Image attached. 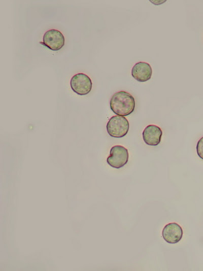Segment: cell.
Here are the masks:
<instances>
[{
	"label": "cell",
	"mask_w": 203,
	"mask_h": 271,
	"mask_svg": "<svg viewBox=\"0 0 203 271\" xmlns=\"http://www.w3.org/2000/svg\"><path fill=\"white\" fill-rule=\"evenodd\" d=\"M65 38L62 33L55 29L46 31L43 37V42H40L53 51H58L64 45Z\"/></svg>",
	"instance_id": "5"
},
{
	"label": "cell",
	"mask_w": 203,
	"mask_h": 271,
	"mask_svg": "<svg viewBox=\"0 0 203 271\" xmlns=\"http://www.w3.org/2000/svg\"><path fill=\"white\" fill-rule=\"evenodd\" d=\"M132 77L139 82H146L151 79L152 69L149 64L145 62L136 63L131 71Z\"/></svg>",
	"instance_id": "7"
},
{
	"label": "cell",
	"mask_w": 203,
	"mask_h": 271,
	"mask_svg": "<svg viewBox=\"0 0 203 271\" xmlns=\"http://www.w3.org/2000/svg\"><path fill=\"white\" fill-rule=\"evenodd\" d=\"M183 235L182 227L177 223H170L165 225L162 231L163 239L169 244H176L180 242Z\"/></svg>",
	"instance_id": "6"
},
{
	"label": "cell",
	"mask_w": 203,
	"mask_h": 271,
	"mask_svg": "<svg viewBox=\"0 0 203 271\" xmlns=\"http://www.w3.org/2000/svg\"><path fill=\"white\" fill-rule=\"evenodd\" d=\"M106 129L110 136L121 138L127 134L129 129V124L125 117L114 115L108 121Z\"/></svg>",
	"instance_id": "2"
},
{
	"label": "cell",
	"mask_w": 203,
	"mask_h": 271,
	"mask_svg": "<svg viewBox=\"0 0 203 271\" xmlns=\"http://www.w3.org/2000/svg\"><path fill=\"white\" fill-rule=\"evenodd\" d=\"M112 111L116 115L127 116L135 109L136 101L134 97L129 93L120 91L114 94L110 101Z\"/></svg>",
	"instance_id": "1"
},
{
	"label": "cell",
	"mask_w": 203,
	"mask_h": 271,
	"mask_svg": "<svg viewBox=\"0 0 203 271\" xmlns=\"http://www.w3.org/2000/svg\"><path fill=\"white\" fill-rule=\"evenodd\" d=\"M162 135L161 128L155 125H148L142 133L144 141L150 146L158 145L160 143Z\"/></svg>",
	"instance_id": "8"
},
{
	"label": "cell",
	"mask_w": 203,
	"mask_h": 271,
	"mask_svg": "<svg viewBox=\"0 0 203 271\" xmlns=\"http://www.w3.org/2000/svg\"><path fill=\"white\" fill-rule=\"evenodd\" d=\"M196 149L198 156L203 160V136L197 141Z\"/></svg>",
	"instance_id": "9"
},
{
	"label": "cell",
	"mask_w": 203,
	"mask_h": 271,
	"mask_svg": "<svg viewBox=\"0 0 203 271\" xmlns=\"http://www.w3.org/2000/svg\"><path fill=\"white\" fill-rule=\"evenodd\" d=\"M128 158L127 149L122 145H116L111 147L107 162L113 168L119 169L127 164Z\"/></svg>",
	"instance_id": "3"
},
{
	"label": "cell",
	"mask_w": 203,
	"mask_h": 271,
	"mask_svg": "<svg viewBox=\"0 0 203 271\" xmlns=\"http://www.w3.org/2000/svg\"><path fill=\"white\" fill-rule=\"evenodd\" d=\"M70 86L72 91L80 96L89 94L92 87L90 78L83 73L75 74L71 79Z\"/></svg>",
	"instance_id": "4"
}]
</instances>
